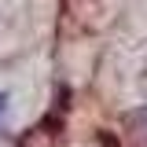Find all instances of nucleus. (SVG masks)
Returning a JSON list of instances; mask_svg holds the SVG:
<instances>
[{
    "instance_id": "nucleus-2",
    "label": "nucleus",
    "mask_w": 147,
    "mask_h": 147,
    "mask_svg": "<svg viewBox=\"0 0 147 147\" xmlns=\"http://www.w3.org/2000/svg\"><path fill=\"white\" fill-rule=\"evenodd\" d=\"M4 107H7V96H4V92H0V114H4Z\"/></svg>"
},
{
    "instance_id": "nucleus-1",
    "label": "nucleus",
    "mask_w": 147,
    "mask_h": 147,
    "mask_svg": "<svg viewBox=\"0 0 147 147\" xmlns=\"http://www.w3.org/2000/svg\"><path fill=\"white\" fill-rule=\"evenodd\" d=\"M125 125H129V136H132L140 147H147V107H144V110H136V114H129Z\"/></svg>"
}]
</instances>
